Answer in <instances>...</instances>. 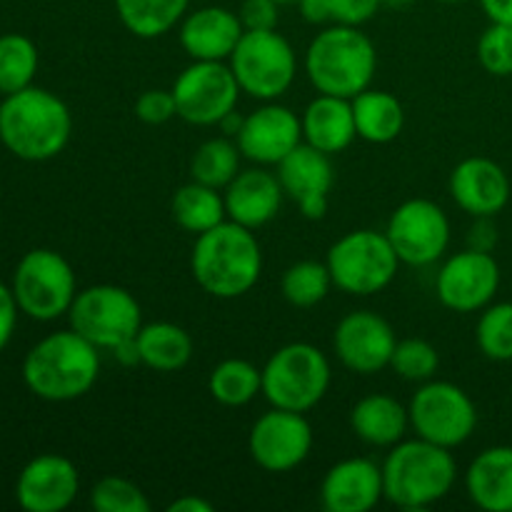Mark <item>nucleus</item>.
<instances>
[{
    "label": "nucleus",
    "mask_w": 512,
    "mask_h": 512,
    "mask_svg": "<svg viewBox=\"0 0 512 512\" xmlns=\"http://www.w3.org/2000/svg\"><path fill=\"white\" fill-rule=\"evenodd\" d=\"M190 270L195 283L218 300L250 293L263 273V250L255 230L223 220L208 233L195 235Z\"/></svg>",
    "instance_id": "1"
},
{
    "label": "nucleus",
    "mask_w": 512,
    "mask_h": 512,
    "mask_svg": "<svg viewBox=\"0 0 512 512\" xmlns=\"http://www.w3.org/2000/svg\"><path fill=\"white\" fill-rule=\"evenodd\" d=\"M73 118L63 100L43 88L18 90L5 95L0 105V140L20 160L43 163L68 145Z\"/></svg>",
    "instance_id": "2"
},
{
    "label": "nucleus",
    "mask_w": 512,
    "mask_h": 512,
    "mask_svg": "<svg viewBox=\"0 0 512 512\" xmlns=\"http://www.w3.org/2000/svg\"><path fill=\"white\" fill-rule=\"evenodd\" d=\"M98 350L73 328L50 333L25 355V385L30 393L48 403H70L83 398L98 383Z\"/></svg>",
    "instance_id": "3"
},
{
    "label": "nucleus",
    "mask_w": 512,
    "mask_h": 512,
    "mask_svg": "<svg viewBox=\"0 0 512 512\" xmlns=\"http://www.w3.org/2000/svg\"><path fill=\"white\" fill-rule=\"evenodd\" d=\"M385 500L403 510H425L448 498L458 480L453 453L430 440H400L383 460Z\"/></svg>",
    "instance_id": "4"
},
{
    "label": "nucleus",
    "mask_w": 512,
    "mask_h": 512,
    "mask_svg": "<svg viewBox=\"0 0 512 512\" xmlns=\"http://www.w3.org/2000/svg\"><path fill=\"white\" fill-rule=\"evenodd\" d=\"M378 50L373 40L353 25H328L305 50V75L323 95L353 100L373 85Z\"/></svg>",
    "instance_id": "5"
},
{
    "label": "nucleus",
    "mask_w": 512,
    "mask_h": 512,
    "mask_svg": "<svg viewBox=\"0 0 512 512\" xmlns=\"http://www.w3.org/2000/svg\"><path fill=\"white\" fill-rule=\"evenodd\" d=\"M328 355L310 343H288L263 365V395L273 408L308 413L328 395Z\"/></svg>",
    "instance_id": "6"
},
{
    "label": "nucleus",
    "mask_w": 512,
    "mask_h": 512,
    "mask_svg": "<svg viewBox=\"0 0 512 512\" xmlns=\"http://www.w3.org/2000/svg\"><path fill=\"white\" fill-rule=\"evenodd\" d=\"M328 270L333 285L348 295L383 293L398 275L400 258L388 235L378 230H350L328 250Z\"/></svg>",
    "instance_id": "7"
},
{
    "label": "nucleus",
    "mask_w": 512,
    "mask_h": 512,
    "mask_svg": "<svg viewBox=\"0 0 512 512\" xmlns=\"http://www.w3.org/2000/svg\"><path fill=\"white\" fill-rule=\"evenodd\" d=\"M228 65L245 95L270 103L295 83L298 55L278 30H245Z\"/></svg>",
    "instance_id": "8"
},
{
    "label": "nucleus",
    "mask_w": 512,
    "mask_h": 512,
    "mask_svg": "<svg viewBox=\"0 0 512 512\" xmlns=\"http://www.w3.org/2000/svg\"><path fill=\"white\" fill-rule=\"evenodd\" d=\"M70 328L100 350L118 348L143 328V308L130 290L120 285H90L78 290L68 310Z\"/></svg>",
    "instance_id": "9"
},
{
    "label": "nucleus",
    "mask_w": 512,
    "mask_h": 512,
    "mask_svg": "<svg viewBox=\"0 0 512 512\" xmlns=\"http://www.w3.org/2000/svg\"><path fill=\"white\" fill-rule=\"evenodd\" d=\"M13 295L28 318L50 323L68 315L78 283L68 260L48 248H35L23 255L13 275Z\"/></svg>",
    "instance_id": "10"
},
{
    "label": "nucleus",
    "mask_w": 512,
    "mask_h": 512,
    "mask_svg": "<svg viewBox=\"0 0 512 512\" xmlns=\"http://www.w3.org/2000/svg\"><path fill=\"white\" fill-rule=\"evenodd\" d=\"M410 428L423 440L453 450L473 438L478 428V408L460 385L448 380L420 383L408 405Z\"/></svg>",
    "instance_id": "11"
},
{
    "label": "nucleus",
    "mask_w": 512,
    "mask_h": 512,
    "mask_svg": "<svg viewBox=\"0 0 512 512\" xmlns=\"http://www.w3.org/2000/svg\"><path fill=\"white\" fill-rule=\"evenodd\" d=\"M178 118L185 123L213 128L238 108L240 85L225 60H193L173 83Z\"/></svg>",
    "instance_id": "12"
},
{
    "label": "nucleus",
    "mask_w": 512,
    "mask_h": 512,
    "mask_svg": "<svg viewBox=\"0 0 512 512\" xmlns=\"http://www.w3.org/2000/svg\"><path fill=\"white\" fill-rule=\"evenodd\" d=\"M400 263L425 268L448 253L450 220L438 203L428 198L405 200L393 210L385 228Z\"/></svg>",
    "instance_id": "13"
},
{
    "label": "nucleus",
    "mask_w": 512,
    "mask_h": 512,
    "mask_svg": "<svg viewBox=\"0 0 512 512\" xmlns=\"http://www.w3.org/2000/svg\"><path fill=\"white\" fill-rule=\"evenodd\" d=\"M313 440V425L305 413L273 408L250 428L248 453L265 473H290L308 460Z\"/></svg>",
    "instance_id": "14"
},
{
    "label": "nucleus",
    "mask_w": 512,
    "mask_h": 512,
    "mask_svg": "<svg viewBox=\"0 0 512 512\" xmlns=\"http://www.w3.org/2000/svg\"><path fill=\"white\" fill-rule=\"evenodd\" d=\"M500 288V265L493 253L465 248L450 255L435 275V293L448 310L478 313L493 303Z\"/></svg>",
    "instance_id": "15"
},
{
    "label": "nucleus",
    "mask_w": 512,
    "mask_h": 512,
    "mask_svg": "<svg viewBox=\"0 0 512 512\" xmlns=\"http://www.w3.org/2000/svg\"><path fill=\"white\" fill-rule=\"evenodd\" d=\"M395 345L398 338L393 325L373 310H353L335 325V355L345 368L358 375H375L390 368Z\"/></svg>",
    "instance_id": "16"
},
{
    "label": "nucleus",
    "mask_w": 512,
    "mask_h": 512,
    "mask_svg": "<svg viewBox=\"0 0 512 512\" xmlns=\"http://www.w3.org/2000/svg\"><path fill=\"white\" fill-rule=\"evenodd\" d=\"M235 143L243 158L268 168V165H278L285 155L293 153L303 143V123L293 110L270 100L245 115Z\"/></svg>",
    "instance_id": "17"
},
{
    "label": "nucleus",
    "mask_w": 512,
    "mask_h": 512,
    "mask_svg": "<svg viewBox=\"0 0 512 512\" xmlns=\"http://www.w3.org/2000/svg\"><path fill=\"white\" fill-rule=\"evenodd\" d=\"M278 180L285 198L293 200L308 220H320L328 213V198L335 183L330 155L300 143L278 163Z\"/></svg>",
    "instance_id": "18"
},
{
    "label": "nucleus",
    "mask_w": 512,
    "mask_h": 512,
    "mask_svg": "<svg viewBox=\"0 0 512 512\" xmlns=\"http://www.w3.org/2000/svg\"><path fill=\"white\" fill-rule=\"evenodd\" d=\"M80 493V473L63 455H38L20 473L15 485L18 505L28 512H60L75 503Z\"/></svg>",
    "instance_id": "19"
},
{
    "label": "nucleus",
    "mask_w": 512,
    "mask_h": 512,
    "mask_svg": "<svg viewBox=\"0 0 512 512\" xmlns=\"http://www.w3.org/2000/svg\"><path fill=\"white\" fill-rule=\"evenodd\" d=\"M450 195L455 205L473 218H495L510 200V178L490 158H465L450 173Z\"/></svg>",
    "instance_id": "20"
},
{
    "label": "nucleus",
    "mask_w": 512,
    "mask_h": 512,
    "mask_svg": "<svg viewBox=\"0 0 512 512\" xmlns=\"http://www.w3.org/2000/svg\"><path fill=\"white\" fill-rule=\"evenodd\" d=\"M383 498V468L368 458L340 460L320 483V503L328 512H368Z\"/></svg>",
    "instance_id": "21"
},
{
    "label": "nucleus",
    "mask_w": 512,
    "mask_h": 512,
    "mask_svg": "<svg viewBox=\"0 0 512 512\" xmlns=\"http://www.w3.org/2000/svg\"><path fill=\"white\" fill-rule=\"evenodd\" d=\"M243 33L238 13L220 5H205L180 20L178 38L193 60H228Z\"/></svg>",
    "instance_id": "22"
},
{
    "label": "nucleus",
    "mask_w": 512,
    "mask_h": 512,
    "mask_svg": "<svg viewBox=\"0 0 512 512\" xmlns=\"http://www.w3.org/2000/svg\"><path fill=\"white\" fill-rule=\"evenodd\" d=\"M223 198L228 220L245 225L250 230H258L280 213L285 193L278 175L268 173L260 165V168L240 170L233 183L225 188Z\"/></svg>",
    "instance_id": "23"
},
{
    "label": "nucleus",
    "mask_w": 512,
    "mask_h": 512,
    "mask_svg": "<svg viewBox=\"0 0 512 512\" xmlns=\"http://www.w3.org/2000/svg\"><path fill=\"white\" fill-rule=\"evenodd\" d=\"M300 123H303L305 143L328 155L343 153L358 138L353 103L348 98L318 93V98L310 100L308 108L303 110Z\"/></svg>",
    "instance_id": "24"
},
{
    "label": "nucleus",
    "mask_w": 512,
    "mask_h": 512,
    "mask_svg": "<svg viewBox=\"0 0 512 512\" xmlns=\"http://www.w3.org/2000/svg\"><path fill=\"white\" fill-rule=\"evenodd\" d=\"M465 490L480 510L512 512V445L478 453L465 473Z\"/></svg>",
    "instance_id": "25"
},
{
    "label": "nucleus",
    "mask_w": 512,
    "mask_h": 512,
    "mask_svg": "<svg viewBox=\"0 0 512 512\" xmlns=\"http://www.w3.org/2000/svg\"><path fill=\"white\" fill-rule=\"evenodd\" d=\"M350 428L355 438L373 448H393L410 428V413L398 398L385 393L365 395L350 410Z\"/></svg>",
    "instance_id": "26"
},
{
    "label": "nucleus",
    "mask_w": 512,
    "mask_h": 512,
    "mask_svg": "<svg viewBox=\"0 0 512 512\" xmlns=\"http://www.w3.org/2000/svg\"><path fill=\"white\" fill-rule=\"evenodd\" d=\"M140 365L155 373H178L193 358V338L175 323H148L135 335Z\"/></svg>",
    "instance_id": "27"
},
{
    "label": "nucleus",
    "mask_w": 512,
    "mask_h": 512,
    "mask_svg": "<svg viewBox=\"0 0 512 512\" xmlns=\"http://www.w3.org/2000/svg\"><path fill=\"white\" fill-rule=\"evenodd\" d=\"M355 130L358 138L368 140L375 145H388L403 133L405 128V110L403 103L388 90L368 88L353 100Z\"/></svg>",
    "instance_id": "28"
},
{
    "label": "nucleus",
    "mask_w": 512,
    "mask_h": 512,
    "mask_svg": "<svg viewBox=\"0 0 512 512\" xmlns=\"http://www.w3.org/2000/svg\"><path fill=\"white\" fill-rule=\"evenodd\" d=\"M170 213L185 233L193 235L208 233L210 228L228 220L223 193L218 188H210V185L195 183V180L175 190Z\"/></svg>",
    "instance_id": "29"
},
{
    "label": "nucleus",
    "mask_w": 512,
    "mask_h": 512,
    "mask_svg": "<svg viewBox=\"0 0 512 512\" xmlns=\"http://www.w3.org/2000/svg\"><path fill=\"white\" fill-rule=\"evenodd\" d=\"M190 0H115V13L135 38L153 40L178 28Z\"/></svg>",
    "instance_id": "30"
},
{
    "label": "nucleus",
    "mask_w": 512,
    "mask_h": 512,
    "mask_svg": "<svg viewBox=\"0 0 512 512\" xmlns=\"http://www.w3.org/2000/svg\"><path fill=\"white\" fill-rule=\"evenodd\" d=\"M208 393L225 408H243L263 393V368L243 358L223 360L210 373Z\"/></svg>",
    "instance_id": "31"
},
{
    "label": "nucleus",
    "mask_w": 512,
    "mask_h": 512,
    "mask_svg": "<svg viewBox=\"0 0 512 512\" xmlns=\"http://www.w3.org/2000/svg\"><path fill=\"white\" fill-rule=\"evenodd\" d=\"M240 153L238 143L225 135V138H210L193 153L190 160V178L195 183L210 185V188L225 190L240 173Z\"/></svg>",
    "instance_id": "32"
},
{
    "label": "nucleus",
    "mask_w": 512,
    "mask_h": 512,
    "mask_svg": "<svg viewBox=\"0 0 512 512\" xmlns=\"http://www.w3.org/2000/svg\"><path fill=\"white\" fill-rule=\"evenodd\" d=\"M330 288H333V278H330L328 263H318V260H300V263L290 265L280 280L283 298L293 308L303 310L323 303Z\"/></svg>",
    "instance_id": "33"
},
{
    "label": "nucleus",
    "mask_w": 512,
    "mask_h": 512,
    "mask_svg": "<svg viewBox=\"0 0 512 512\" xmlns=\"http://www.w3.org/2000/svg\"><path fill=\"white\" fill-rule=\"evenodd\" d=\"M38 73V48L20 33L0 38V93L10 95L28 88Z\"/></svg>",
    "instance_id": "34"
},
{
    "label": "nucleus",
    "mask_w": 512,
    "mask_h": 512,
    "mask_svg": "<svg viewBox=\"0 0 512 512\" xmlns=\"http://www.w3.org/2000/svg\"><path fill=\"white\" fill-rule=\"evenodd\" d=\"M480 353L495 363L512 360V303H495L483 308L475 328Z\"/></svg>",
    "instance_id": "35"
},
{
    "label": "nucleus",
    "mask_w": 512,
    "mask_h": 512,
    "mask_svg": "<svg viewBox=\"0 0 512 512\" xmlns=\"http://www.w3.org/2000/svg\"><path fill=\"white\" fill-rule=\"evenodd\" d=\"M390 368L395 370V375L410 380V383H428L438 373L440 355L435 345L428 343V340L405 338L398 340V345H395Z\"/></svg>",
    "instance_id": "36"
},
{
    "label": "nucleus",
    "mask_w": 512,
    "mask_h": 512,
    "mask_svg": "<svg viewBox=\"0 0 512 512\" xmlns=\"http://www.w3.org/2000/svg\"><path fill=\"white\" fill-rule=\"evenodd\" d=\"M90 505L98 512H150V500L133 480L108 475L90 490Z\"/></svg>",
    "instance_id": "37"
},
{
    "label": "nucleus",
    "mask_w": 512,
    "mask_h": 512,
    "mask_svg": "<svg viewBox=\"0 0 512 512\" xmlns=\"http://www.w3.org/2000/svg\"><path fill=\"white\" fill-rule=\"evenodd\" d=\"M478 60L495 78L512 75V25L490 23L478 38Z\"/></svg>",
    "instance_id": "38"
},
{
    "label": "nucleus",
    "mask_w": 512,
    "mask_h": 512,
    "mask_svg": "<svg viewBox=\"0 0 512 512\" xmlns=\"http://www.w3.org/2000/svg\"><path fill=\"white\" fill-rule=\"evenodd\" d=\"M135 115L145 125H165L168 120H173L178 115L173 90H145L135 100Z\"/></svg>",
    "instance_id": "39"
},
{
    "label": "nucleus",
    "mask_w": 512,
    "mask_h": 512,
    "mask_svg": "<svg viewBox=\"0 0 512 512\" xmlns=\"http://www.w3.org/2000/svg\"><path fill=\"white\" fill-rule=\"evenodd\" d=\"M383 0H330V20L335 25L360 28L378 15Z\"/></svg>",
    "instance_id": "40"
},
{
    "label": "nucleus",
    "mask_w": 512,
    "mask_h": 512,
    "mask_svg": "<svg viewBox=\"0 0 512 512\" xmlns=\"http://www.w3.org/2000/svg\"><path fill=\"white\" fill-rule=\"evenodd\" d=\"M238 18L245 30H275L280 18V5L275 0H243Z\"/></svg>",
    "instance_id": "41"
},
{
    "label": "nucleus",
    "mask_w": 512,
    "mask_h": 512,
    "mask_svg": "<svg viewBox=\"0 0 512 512\" xmlns=\"http://www.w3.org/2000/svg\"><path fill=\"white\" fill-rule=\"evenodd\" d=\"M18 303H15L13 290L5 288L0 283V353L5 350V345L10 343L15 330V320H18Z\"/></svg>",
    "instance_id": "42"
},
{
    "label": "nucleus",
    "mask_w": 512,
    "mask_h": 512,
    "mask_svg": "<svg viewBox=\"0 0 512 512\" xmlns=\"http://www.w3.org/2000/svg\"><path fill=\"white\" fill-rule=\"evenodd\" d=\"M495 245H498V228H495L493 218H475L468 235V248L493 253Z\"/></svg>",
    "instance_id": "43"
},
{
    "label": "nucleus",
    "mask_w": 512,
    "mask_h": 512,
    "mask_svg": "<svg viewBox=\"0 0 512 512\" xmlns=\"http://www.w3.org/2000/svg\"><path fill=\"white\" fill-rule=\"evenodd\" d=\"M300 15L310 25H328L330 20V0H298Z\"/></svg>",
    "instance_id": "44"
},
{
    "label": "nucleus",
    "mask_w": 512,
    "mask_h": 512,
    "mask_svg": "<svg viewBox=\"0 0 512 512\" xmlns=\"http://www.w3.org/2000/svg\"><path fill=\"white\" fill-rule=\"evenodd\" d=\"M490 23L512 25V0H480Z\"/></svg>",
    "instance_id": "45"
},
{
    "label": "nucleus",
    "mask_w": 512,
    "mask_h": 512,
    "mask_svg": "<svg viewBox=\"0 0 512 512\" xmlns=\"http://www.w3.org/2000/svg\"><path fill=\"white\" fill-rule=\"evenodd\" d=\"M168 512H213V505L198 495H183L168 505Z\"/></svg>",
    "instance_id": "46"
},
{
    "label": "nucleus",
    "mask_w": 512,
    "mask_h": 512,
    "mask_svg": "<svg viewBox=\"0 0 512 512\" xmlns=\"http://www.w3.org/2000/svg\"><path fill=\"white\" fill-rule=\"evenodd\" d=\"M113 353V358L118 360L120 365H125V368H133V365H140V353H138V343L133 340H125V343H120L118 348L110 350Z\"/></svg>",
    "instance_id": "47"
},
{
    "label": "nucleus",
    "mask_w": 512,
    "mask_h": 512,
    "mask_svg": "<svg viewBox=\"0 0 512 512\" xmlns=\"http://www.w3.org/2000/svg\"><path fill=\"white\" fill-rule=\"evenodd\" d=\"M383 3H388V5H410V3H415V0H383Z\"/></svg>",
    "instance_id": "48"
},
{
    "label": "nucleus",
    "mask_w": 512,
    "mask_h": 512,
    "mask_svg": "<svg viewBox=\"0 0 512 512\" xmlns=\"http://www.w3.org/2000/svg\"><path fill=\"white\" fill-rule=\"evenodd\" d=\"M278 5H298V0H275Z\"/></svg>",
    "instance_id": "49"
},
{
    "label": "nucleus",
    "mask_w": 512,
    "mask_h": 512,
    "mask_svg": "<svg viewBox=\"0 0 512 512\" xmlns=\"http://www.w3.org/2000/svg\"><path fill=\"white\" fill-rule=\"evenodd\" d=\"M440 3H468V0H440Z\"/></svg>",
    "instance_id": "50"
}]
</instances>
